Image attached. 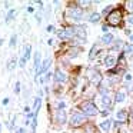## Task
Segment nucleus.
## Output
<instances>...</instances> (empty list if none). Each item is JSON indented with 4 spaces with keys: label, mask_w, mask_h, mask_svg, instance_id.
Returning a JSON list of instances; mask_svg holds the SVG:
<instances>
[{
    "label": "nucleus",
    "mask_w": 133,
    "mask_h": 133,
    "mask_svg": "<svg viewBox=\"0 0 133 133\" xmlns=\"http://www.w3.org/2000/svg\"><path fill=\"white\" fill-rule=\"evenodd\" d=\"M122 20V12L120 10H113L110 12V15H107V22L110 26H119Z\"/></svg>",
    "instance_id": "f257e3e1"
},
{
    "label": "nucleus",
    "mask_w": 133,
    "mask_h": 133,
    "mask_svg": "<svg viewBox=\"0 0 133 133\" xmlns=\"http://www.w3.org/2000/svg\"><path fill=\"white\" fill-rule=\"evenodd\" d=\"M84 122H86V116L79 113V112H75L72 115V119H70V124H72V126H76V127L83 124Z\"/></svg>",
    "instance_id": "f03ea898"
},
{
    "label": "nucleus",
    "mask_w": 133,
    "mask_h": 133,
    "mask_svg": "<svg viewBox=\"0 0 133 133\" xmlns=\"http://www.w3.org/2000/svg\"><path fill=\"white\" fill-rule=\"evenodd\" d=\"M82 110H83L84 115H87V116H95L96 113H97V107H96L92 102H84V103L82 104Z\"/></svg>",
    "instance_id": "7ed1b4c3"
},
{
    "label": "nucleus",
    "mask_w": 133,
    "mask_h": 133,
    "mask_svg": "<svg viewBox=\"0 0 133 133\" xmlns=\"http://www.w3.org/2000/svg\"><path fill=\"white\" fill-rule=\"evenodd\" d=\"M87 79H89V80L92 82V83H95V84H99V83H100V80H102L100 73H99L96 69H90V70H87Z\"/></svg>",
    "instance_id": "20e7f679"
},
{
    "label": "nucleus",
    "mask_w": 133,
    "mask_h": 133,
    "mask_svg": "<svg viewBox=\"0 0 133 133\" xmlns=\"http://www.w3.org/2000/svg\"><path fill=\"white\" fill-rule=\"evenodd\" d=\"M75 29H72V27H67V29L62 30L60 33H59V37L60 39H73L75 37Z\"/></svg>",
    "instance_id": "39448f33"
},
{
    "label": "nucleus",
    "mask_w": 133,
    "mask_h": 133,
    "mask_svg": "<svg viewBox=\"0 0 133 133\" xmlns=\"http://www.w3.org/2000/svg\"><path fill=\"white\" fill-rule=\"evenodd\" d=\"M69 15H70V17L75 19V20H80V19L83 17V12H82L80 7H73V9H70Z\"/></svg>",
    "instance_id": "423d86ee"
},
{
    "label": "nucleus",
    "mask_w": 133,
    "mask_h": 133,
    "mask_svg": "<svg viewBox=\"0 0 133 133\" xmlns=\"http://www.w3.org/2000/svg\"><path fill=\"white\" fill-rule=\"evenodd\" d=\"M104 64H106V67H113L116 64V57L113 55L106 56V59H104Z\"/></svg>",
    "instance_id": "0eeeda50"
},
{
    "label": "nucleus",
    "mask_w": 133,
    "mask_h": 133,
    "mask_svg": "<svg viewBox=\"0 0 133 133\" xmlns=\"http://www.w3.org/2000/svg\"><path fill=\"white\" fill-rule=\"evenodd\" d=\"M56 117H57V122H59V123L63 124L64 122H66V112H64L63 109H59V110H57V115H56Z\"/></svg>",
    "instance_id": "6e6552de"
},
{
    "label": "nucleus",
    "mask_w": 133,
    "mask_h": 133,
    "mask_svg": "<svg viewBox=\"0 0 133 133\" xmlns=\"http://www.w3.org/2000/svg\"><path fill=\"white\" fill-rule=\"evenodd\" d=\"M103 97H102V103H103L104 107H110L112 106V97H110V95L107 93V95H102Z\"/></svg>",
    "instance_id": "1a4fd4ad"
},
{
    "label": "nucleus",
    "mask_w": 133,
    "mask_h": 133,
    "mask_svg": "<svg viewBox=\"0 0 133 133\" xmlns=\"http://www.w3.org/2000/svg\"><path fill=\"white\" fill-rule=\"evenodd\" d=\"M55 79H56V82H64L66 80V75H64L60 69H57L55 73Z\"/></svg>",
    "instance_id": "9d476101"
},
{
    "label": "nucleus",
    "mask_w": 133,
    "mask_h": 133,
    "mask_svg": "<svg viewBox=\"0 0 133 133\" xmlns=\"http://www.w3.org/2000/svg\"><path fill=\"white\" fill-rule=\"evenodd\" d=\"M75 35L79 36V37L82 39V40H84V37H86V32H84V27H76L75 29Z\"/></svg>",
    "instance_id": "9b49d317"
},
{
    "label": "nucleus",
    "mask_w": 133,
    "mask_h": 133,
    "mask_svg": "<svg viewBox=\"0 0 133 133\" xmlns=\"http://www.w3.org/2000/svg\"><path fill=\"white\" fill-rule=\"evenodd\" d=\"M49 66H50V59L47 57L46 60L43 62V64L40 66V70H39V73H37V75H42V73H44L47 69H49Z\"/></svg>",
    "instance_id": "f8f14e48"
},
{
    "label": "nucleus",
    "mask_w": 133,
    "mask_h": 133,
    "mask_svg": "<svg viewBox=\"0 0 133 133\" xmlns=\"http://www.w3.org/2000/svg\"><path fill=\"white\" fill-rule=\"evenodd\" d=\"M97 52H99V46H97V44H95V46L92 47V50H90V55H89V59H90V60H93V59L97 56Z\"/></svg>",
    "instance_id": "ddd939ff"
},
{
    "label": "nucleus",
    "mask_w": 133,
    "mask_h": 133,
    "mask_svg": "<svg viewBox=\"0 0 133 133\" xmlns=\"http://www.w3.org/2000/svg\"><path fill=\"white\" fill-rule=\"evenodd\" d=\"M35 67H36V70H37V73H39V70H40V53H36L35 55Z\"/></svg>",
    "instance_id": "4468645a"
},
{
    "label": "nucleus",
    "mask_w": 133,
    "mask_h": 133,
    "mask_svg": "<svg viewBox=\"0 0 133 133\" xmlns=\"http://www.w3.org/2000/svg\"><path fill=\"white\" fill-rule=\"evenodd\" d=\"M124 99H126V93L117 92V95H116V102H117V103H122V102H124Z\"/></svg>",
    "instance_id": "2eb2a0df"
},
{
    "label": "nucleus",
    "mask_w": 133,
    "mask_h": 133,
    "mask_svg": "<svg viewBox=\"0 0 133 133\" xmlns=\"http://www.w3.org/2000/svg\"><path fill=\"white\" fill-rule=\"evenodd\" d=\"M102 40H103V43H106V44H110L113 42V36L110 35V33H106V35L103 36V39H102Z\"/></svg>",
    "instance_id": "dca6fc26"
},
{
    "label": "nucleus",
    "mask_w": 133,
    "mask_h": 133,
    "mask_svg": "<svg viewBox=\"0 0 133 133\" xmlns=\"http://www.w3.org/2000/svg\"><path fill=\"white\" fill-rule=\"evenodd\" d=\"M100 127H102V129H104V130H109L110 127H112V120H104V122H102V123H100Z\"/></svg>",
    "instance_id": "f3484780"
},
{
    "label": "nucleus",
    "mask_w": 133,
    "mask_h": 133,
    "mask_svg": "<svg viewBox=\"0 0 133 133\" xmlns=\"http://www.w3.org/2000/svg\"><path fill=\"white\" fill-rule=\"evenodd\" d=\"M30 52H32V47L27 44L26 49H24V55H23V59L24 60H27V59H30Z\"/></svg>",
    "instance_id": "a211bd4d"
},
{
    "label": "nucleus",
    "mask_w": 133,
    "mask_h": 133,
    "mask_svg": "<svg viewBox=\"0 0 133 133\" xmlns=\"http://www.w3.org/2000/svg\"><path fill=\"white\" fill-rule=\"evenodd\" d=\"M117 119H119V120H122V122L126 120V110H119V112H117Z\"/></svg>",
    "instance_id": "6ab92c4d"
},
{
    "label": "nucleus",
    "mask_w": 133,
    "mask_h": 133,
    "mask_svg": "<svg viewBox=\"0 0 133 133\" xmlns=\"http://www.w3.org/2000/svg\"><path fill=\"white\" fill-rule=\"evenodd\" d=\"M99 19H100V15H99V13H95V15L90 16L89 22L90 23H96V22H99Z\"/></svg>",
    "instance_id": "aec40b11"
},
{
    "label": "nucleus",
    "mask_w": 133,
    "mask_h": 133,
    "mask_svg": "<svg viewBox=\"0 0 133 133\" xmlns=\"http://www.w3.org/2000/svg\"><path fill=\"white\" fill-rule=\"evenodd\" d=\"M40 102H42V99H36V102H35V115H37V110H39V107H40Z\"/></svg>",
    "instance_id": "412c9836"
},
{
    "label": "nucleus",
    "mask_w": 133,
    "mask_h": 133,
    "mask_svg": "<svg viewBox=\"0 0 133 133\" xmlns=\"http://www.w3.org/2000/svg\"><path fill=\"white\" fill-rule=\"evenodd\" d=\"M86 133H96V127L92 126V124H89V126L86 127Z\"/></svg>",
    "instance_id": "4be33fe9"
},
{
    "label": "nucleus",
    "mask_w": 133,
    "mask_h": 133,
    "mask_svg": "<svg viewBox=\"0 0 133 133\" xmlns=\"http://www.w3.org/2000/svg\"><path fill=\"white\" fill-rule=\"evenodd\" d=\"M15 15H16V12H15V10H10V12H9V15H7V19H6V22H10L13 17H15Z\"/></svg>",
    "instance_id": "5701e85b"
},
{
    "label": "nucleus",
    "mask_w": 133,
    "mask_h": 133,
    "mask_svg": "<svg viewBox=\"0 0 133 133\" xmlns=\"http://www.w3.org/2000/svg\"><path fill=\"white\" fill-rule=\"evenodd\" d=\"M124 52L126 53H133V44H126V46H124Z\"/></svg>",
    "instance_id": "b1692460"
},
{
    "label": "nucleus",
    "mask_w": 133,
    "mask_h": 133,
    "mask_svg": "<svg viewBox=\"0 0 133 133\" xmlns=\"http://www.w3.org/2000/svg\"><path fill=\"white\" fill-rule=\"evenodd\" d=\"M16 40H17V36L13 35V36H12V39H10V46H12V47L16 44Z\"/></svg>",
    "instance_id": "393cba45"
},
{
    "label": "nucleus",
    "mask_w": 133,
    "mask_h": 133,
    "mask_svg": "<svg viewBox=\"0 0 133 133\" xmlns=\"http://www.w3.org/2000/svg\"><path fill=\"white\" fill-rule=\"evenodd\" d=\"M15 64H16V59H12V60H10V63H9V70L15 69Z\"/></svg>",
    "instance_id": "a878e982"
},
{
    "label": "nucleus",
    "mask_w": 133,
    "mask_h": 133,
    "mask_svg": "<svg viewBox=\"0 0 133 133\" xmlns=\"http://www.w3.org/2000/svg\"><path fill=\"white\" fill-rule=\"evenodd\" d=\"M15 92L19 93L20 92V82H16V86H15Z\"/></svg>",
    "instance_id": "bb28decb"
},
{
    "label": "nucleus",
    "mask_w": 133,
    "mask_h": 133,
    "mask_svg": "<svg viewBox=\"0 0 133 133\" xmlns=\"http://www.w3.org/2000/svg\"><path fill=\"white\" fill-rule=\"evenodd\" d=\"M69 53H70V56H72V57H75V56H77V50H75V49H72Z\"/></svg>",
    "instance_id": "cd10ccee"
},
{
    "label": "nucleus",
    "mask_w": 133,
    "mask_h": 133,
    "mask_svg": "<svg viewBox=\"0 0 133 133\" xmlns=\"http://www.w3.org/2000/svg\"><path fill=\"white\" fill-rule=\"evenodd\" d=\"M127 9H129L130 12H133V2H127Z\"/></svg>",
    "instance_id": "c85d7f7f"
},
{
    "label": "nucleus",
    "mask_w": 133,
    "mask_h": 133,
    "mask_svg": "<svg viewBox=\"0 0 133 133\" xmlns=\"http://www.w3.org/2000/svg\"><path fill=\"white\" fill-rule=\"evenodd\" d=\"M130 79H132V76H130V75H126V77H124V80H126V82H130Z\"/></svg>",
    "instance_id": "c756f323"
},
{
    "label": "nucleus",
    "mask_w": 133,
    "mask_h": 133,
    "mask_svg": "<svg viewBox=\"0 0 133 133\" xmlns=\"http://www.w3.org/2000/svg\"><path fill=\"white\" fill-rule=\"evenodd\" d=\"M63 107H64V103H63V102H60V103H59V109H63Z\"/></svg>",
    "instance_id": "7c9ffc66"
},
{
    "label": "nucleus",
    "mask_w": 133,
    "mask_h": 133,
    "mask_svg": "<svg viewBox=\"0 0 133 133\" xmlns=\"http://www.w3.org/2000/svg\"><path fill=\"white\" fill-rule=\"evenodd\" d=\"M47 32H53V26H47Z\"/></svg>",
    "instance_id": "2f4dec72"
},
{
    "label": "nucleus",
    "mask_w": 133,
    "mask_h": 133,
    "mask_svg": "<svg viewBox=\"0 0 133 133\" xmlns=\"http://www.w3.org/2000/svg\"><path fill=\"white\" fill-rule=\"evenodd\" d=\"M24 112L29 113V112H30V107H27V106H26V107H24Z\"/></svg>",
    "instance_id": "473e14b6"
},
{
    "label": "nucleus",
    "mask_w": 133,
    "mask_h": 133,
    "mask_svg": "<svg viewBox=\"0 0 133 133\" xmlns=\"http://www.w3.org/2000/svg\"><path fill=\"white\" fill-rule=\"evenodd\" d=\"M129 23H132V24H133V17H130V19H129Z\"/></svg>",
    "instance_id": "72a5a7b5"
},
{
    "label": "nucleus",
    "mask_w": 133,
    "mask_h": 133,
    "mask_svg": "<svg viewBox=\"0 0 133 133\" xmlns=\"http://www.w3.org/2000/svg\"><path fill=\"white\" fill-rule=\"evenodd\" d=\"M130 39H132V42H133V35H130Z\"/></svg>",
    "instance_id": "f704fd0d"
},
{
    "label": "nucleus",
    "mask_w": 133,
    "mask_h": 133,
    "mask_svg": "<svg viewBox=\"0 0 133 133\" xmlns=\"http://www.w3.org/2000/svg\"><path fill=\"white\" fill-rule=\"evenodd\" d=\"M132 120H133V110H132Z\"/></svg>",
    "instance_id": "c9c22d12"
},
{
    "label": "nucleus",
    "mask_w": 133,
    "mask_h": 133,
    "mask_svg": "<svg viewBox=\"0 0 133 133\" xmlns=\"http://www.w3.org/2000/svg\"><path fill=\"white\" fill-rule=\"evenodd\" d=\"M0 129H2V126H0Z\"/></svg>",
    "instance_id": "e433bc0d"
}]
</instances>
